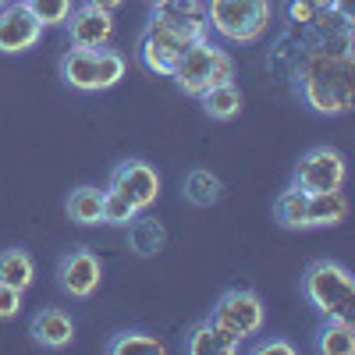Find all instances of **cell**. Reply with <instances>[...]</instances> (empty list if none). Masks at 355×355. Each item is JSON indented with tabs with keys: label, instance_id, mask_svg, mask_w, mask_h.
Wrapping results in <instances>:
<instances>
[{
	"label": "cell",
	"instance_id": "277c9868",
	"mask_svg": "<svg viewBox=\"0 0 355 355\" xmlns=\"http://www.w3.org/2000/svg\"><path fill=\"white\" fill-rule=\"evenodd\" d=\"M302 295L323 316H348L355 306V277L338 259H316L302 274Z\"/></svg>",
	"mask_w": 355,
	"mask_h": 355
},
{
	"label": "cell",
	"instance_id": "9c48e42d",
	"mask_svg": "<svg viewBox=\"0 0 355 355\" xmlns=\"http://www.w3.org/2000/svg\"><path fill=\"white\" fill-rule=\"evenodd\" d=\"M107 189H117L121 196H128L139 210H150L160 196V174L153 164L146 160H125L110 171V185Z\"/></svg>",
	"mask_w": 355,
	"mask_h": 355
},
{
	"label": "cell",
	"instance_id": "7c38bea8",
	"mask_svg": "<svg viewBox=\"0 0 355 355\" xmlns=\"http://www.w3.org/2000/svg\"><path fill=\"white\" fill-rule=\"evenodd\" d=\"M28 334H33V341L36 345H43V348H68L71 345V338H75V320L64 313V309H40L36 316H33V323H28Z\"/></svg>",
	"mask_w": 355,
	"mask_h": 355
},
{
	"label": "cell",
	"instance_id": "ffe728a7",
	"mask_svg": "<svg viewBox=\"0 0 355 355\" xmlns=\"http://www.w3.org/2000/svg\"><path fill=\"white\" fill-rule=\"evenodd\" d=\"M68 217L75 224H103V192L96 185H78L71 196H68Z\"/></svg>",
	"mask_w": 355,
	"mask_h": 355
},
{
	"label": "cell",
	"instance_id": "5b68a950",
	"mask_svg": "<svg viewBox=\"0 0 355 355\" xmlns=\"http://www.w3.org/2000/svg\"><path fill=\"white\" fill-rule=\"evenodd\" d=\"M61 78L78 93H103V89H114L125 78V57L110 46H100V50L71 46L61 57Z\"/></svg>",
	"mask_w": 355,
	"mask_h": 355
},
{
	"label": "cell",
	"instance_id": "cb8c5ba5",
	"mask_svg": "<svg viewBox=\"0 0 355 355\" xmlns=\"http://www.w3.org/2000/svg\"><path fill=\"white\" fill-rule=\"evenodd\" d=\"M25 8L33 11V18L43 25V28H53V25H64L68 15H71V0H25Z\"/></svg>",
	"mask_w": 355,
	"mask_h": 355
},
{
	"label": "cell",
	"instance_id": "30bf717a",
	"mask_svg": "<svg viewBox=\"0 0 355 355\" xmlns=\"http://www.w3.org/2000/svg\"><path fill=\"white\" fill-rule=\"evenodd\" d=\"M43 40V25L25 8V0L0 8V53H25Z\"/></svg>",
	"mask_w": 355,
	"mask_h": 355
},
{
	"label": "cell",
	"instance_id": "5bb4252c",
	"mask_svg": "<svg viewBox=\"0 0 355 355\" xmlns=\"http://www.w3.org/2000/svg\"><path fill=\"white\" fill-rule=\"evenodd\" d=\"M345 217H348V199L341 196V189L309 192V202H306V227H338Z\"/></svg>",
	"mask_w": 355,
	"mask_h": 355
},
{
	"label": "cell",
	"instance_id": "ac0fdd59",
	"mask_svg": "<svg viewBox=\"0 0 355 355\" xmlns=\"http://www.w3.org/2000/svg\"><path fill=\"white\" fill-rule=\"evenodd\" d=\"M182 192L192 206H214L220 202L224 196V182L214 174V171H206V167H196L185 174V182H182Z\"/></svg>",
	"mask_w": 355,
	"mask_h": 355
},
{
	"label": "cell",
	"instance_id": "52a82bcc",
	"mask_svg": "<svg viewBox=\"0 0 355 355\" xmlns=\"http://www.w3.org/2000/svg\"><path fill=\"white\" fill-rule=\"evenodd\" d=\"M291 185H299L302 192H331L345 185V157L331 146H313L302 160L295 164Z\"/></svg>",
	"mask_w": 355,
	"mask_h": 355
},
{
	"label": "cell",
	"instance_id": "8992f818",
	"mask_svg": "<svg viewBox=\"0 0 355 355\" xmlns=\"http://www.w3.org/2000/svg\"><path fill=\"white\" fill-rule=\"evenodd\" d=\"M210 320H217L220 327L242 345V341H249L252 334L263 331L266 309H263V299H259L256 291H249V288H231V291H224L220 299H217Z\"/></svg>",
	"mask_w": 355,
	"mask_h": 355
},
{
	"label": "cell",
	"instance_id": "9a60e30c",
	"mask_svg": "<svg viewBox=\"0 0 355 355\" xmlns=\"http://www.w3.org/2000/svg\"><path fill=\"white\" fill-rule=\"evenodd\" d=\"M196 100L202 103V110L210 114L214 121H231V117H239V110H242V89L234 85V78H231V82L202 89Z\"/></svg>",
	"mask_w": 355,
	"mask_h": 355
},
{
	"label": "cell",
	"instance_id": "e0dca14e",
	"mask_svg": "<svg viewBox=\"0 0 355 355\" xmlns=\"http://www.w3.org/2000/svg\"><path fill=\"white\" fill-rule=\"evenodd\" d=\"M316 352L323 355H352L355 352V327L348 316H327L316 334Z\"/></svg>",
	"mask_w": 355,
	"mask_h": 355
},
{
	"label": "cell",
	"instance_id": "484cf974",
	"mask_svg": "<svg viewBox=\"0 0 355 355\" xmlns=\"http://www.w3.org/2000/svg\"><path fill=\"white\" fill-rule=\"evenodd\" d=\"M21 313V291L11 284H0V320H15Z\"/></svg>",
	"mask_w": 355,
	"mask_h": 355
},
{
	"label": "cell",
	"instance_id": "6da1fadb",
	"mask_svg": "<svg viewBox=\"0 0 355 355\" xmlns=\"http://www.w3.org/2000/svg\"><path fill=\"white\" fill-rule=\"evenodd\" d=\"M299 93L316 114H348L355 103L352 36H320L299 61Z\"/></svg>",
	"mask_w": 355,
	"mask_h": 355
},
{
	"label": "cell",
	"instance_id": "8fae6325",
	"mask_svg": "<svg viewBox=\"0 0 355 355\" xmlns=\"http://www.w3.org/2000/svg\"><path fill=\"white\" fill-rule=\"evenodd\" d=\"M64 28H68L71 46H78V50H100V46H107L114 40V15L100 11L93 4H82V8H71Z\"/></svg>",
	"mask_w": 355,
	"mask_h": 355
},
{
	"label": "cell",
	"instance_id": "f1b7e54d",
	"mask_svg": "<svg viewBox=\"0 0 355 355\" xmlns=\"http://www.w3.org/2000/svg\"><path fill=\"white\" fill-rule=\"evenodd\" d=\"M313 4H316L320 11H327V8H341V11H348V0H313Z\"/></svg>",
	"mask_w": 355,
	"mask_h": 355
},
{
	"label": "cell",
	"instance_id": "d6986e66",
	"mask_svg": "<svg viewBox=\"0 0 355 355\" xmlns=\"http://www.w3.org/2000/svg\"><path fill=\"white\" fill-rule=\"evenodd\" d=\"M36 281V263L25 249H4L0 252V284H11L18 291H25Z\"/></svg>",
	"mask_w": 355,
	"mask_h": 355
},
{
	"label": "cell",
	"instance_id": "7a4b0ae2",
	"mask_svg": "<svg viewBox=\"0 0 355 355\" xmlns=\"http://www.w3.org/2000/svg\"><path fill=\"white\" fill-rule=\"evenodd\" d=\"M206 8V28L224 43L252 46L270 28V0H202Z\"/></svg>",
	"mask_w": 355,
	"mask_h": 355
},
{
	"label": "cell",
	"instance_id": "4316f807",
	"mask_svg": "<svg viewBox=\"0 0 355 355\" xmlns=\"http://www.w3.org/2000/svg\"><path fill=\"white\" fill-rule=\"evenodd\" d=\"M252 352L256 355H295V345L291 341H281V338H266V341H256Z\"/></svg>",
	"mask_w": 355,
	"mask_h": 355
},
{
	"label": "cell",
	"instance_id": "d4e9b609",
	"mask_svg": "<svg viewBox=\"0 0 355 355\" xmlns=\"http://www.w3.org/2000/svg\"><path fill=\"white\" fill-rule=\"evenodd\" d=\"M284 15H288V21H291V25L309 28V25L316 21L320 8L313 4V0H288V4H284Z\"/></svg>",
	"mask_w": 355,
	"mask_h": 355
},
{
	"label": "cell",
	"instance_id": "7402d4cb",
	"mask_svg": "<svg viewBox=\"0 0 355 355\" xmlns=\"http://www.w3.org/2000/svg\"><path fill=\"white\" fill-rule=\"evenodd\" d=\"M110 355H164V341L150 331H121L107 341Z\"/></svg>",
	"mask_w": 355,
	"mask_h": 355
},
{
	"label": "cell",
	"instance_id": "4dcf8cb0",
	"mask_svg": "<svg viewBox=\"0 0 355 355\" xmlns=\"http://www.w3.org/2000/svg\"><path fill=\"white\" fill-rule=\"evenodd\" d=\"M150 4H164V0H150Z\"/></svg>",
	"mask_w": 355,
	"mask_h": 355
},
{
	"label": "cell",
	"instance_id": "ba28073f",
	"mask_svg": "<svg viewBox=\"0 0 355 355\" xmlns=\"http://www.w3.org/2000/svg\"><path fill=\"white\" fill-rule=\"evenodd\" d=\"M103 281V263L93 249H71L57 263V288L71 299H93Z\"/></svg>",
	"mask_w": 355,
	"mask_h": 355
},
{
	"label": "cell",
	"instance_id": "3957f363",
	"mask_svg": "<svg viewBox=\"0 0 355 355\" xmlns=\"http://www.w3.org/2000/svg\"><path fill=\"white\" fill-rule=\"evenodd\" d=\"M171 78H174V85L182 89L185 96H199L202 89L234 78V57H231L227 50H220L210 36H202V40H196V43L174 61Z\"/></svg>",
	"mask_w": 355,
	"mask_h": 355
},
{
	"label": "cell",
	"instance_id": "603a6c76",
	"mask_svg": "<svg viewBox=\"0 0 355 355\" xmlns=\"http://www.w3.org/2000/svg\"><path fill=\"white\" fill-rule=\"evenodd\" d=\"M135 214H142L139 210V206L128 199V196H121V192H117V189H107L103 192V224H114V227H125Z\"/></svg>",
	"mask_w": 355,
	"mask_h": 355
},
{
	"label": "cell",
	"instance_id": "f546056e",
	"mask_svg": "<svg viewBox=\"0 0 355 355\" xmlns=\"http://www.w3.org/2000/svg\"><path fill=\"white\" fill-rule=\"evenodd\" d=\"M4 4H11V0H0V8H4Z\"/></svg>",
	"mask_w": 355,
	"mask_h": 355
},
{
	"label": "cell",
	"instance_id": "44dd1931",
	"mask_svg": "<svg viewBox=\"0 0 355 355\" xmlns=\"http://www.w3.org/2000/svg\"><path fill=\"white\" fill-rule=\"evenodd\" d=\"M306 202H309V192H302L299 185H288L274 202L277 224L288 227V231H302L306 227Z\"/></svg>",
	"mask_w": 355,
	"mask_h": 355
},
{
	"label": "cell",
	"instance_id": "4fadbf2b",
	"mask_svg": "<svg viewBox=\"0 0 355 355\" xmlns=\"http://www.w3.org/2000/svg\"><path fill=\"white\" fill-rule=\"evenodd\" d=\"M239 348L242 345L234 341L217 320H210V316L199 320L196 327L189 331V338H185V352L189 355H234Z\"/></svg>",
	"mask_w": 355,
	"mask_h": 355
},
{
	"label": "cell",
	"instance_id": "2e32d148",
	"mask_svg": "<svg viewBox=\"0 0 355 355\" xmlns=\"http://www.w3.org/2000/svg\"><path fill=\"white\" fill-rule=\"evenodd\" d=\"M128 245L139 252V256H157L164 245H167V231L157 217H146V214H135L128 224Z\"/></svg>",
	"mask_w": 355,
	"mask_h": 355
},
{
	"label": "cell",
	"instance_id": "83f0119b",
	"mask_svg": "<svg viewBox=\"0 0 355 355\" xmlns=\"http://www.w3.org/2000/svg\"><path fill=\"white\" fill-rule=\"evenodd\" d=\"M82 4H93V8H100V11H117V8H121L125 4V0H82Z\"/></svg>",
	"mask_w": 355,
	"mask_h": 355
}]
</instances>
